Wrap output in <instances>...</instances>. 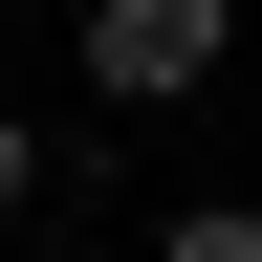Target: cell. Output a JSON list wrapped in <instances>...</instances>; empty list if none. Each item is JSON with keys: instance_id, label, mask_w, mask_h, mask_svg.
I'll list each match as a JSON object with an SVG mask.
<instances>
[{"instance_id": "cell-1", "label": "cell", "mask_w": 262, "mask_h": 262, "mask_svg": "<svg viewBox=\"0 0 262 262\" xmlns=\"http://www.w3.org/2000/svg\"><path fill=\"white\" fill-rule=\"evenodd\" d=\"M219 44H241V0H88V88H110V110L219 88Z\"/></svg>"}, {"instance_id": "cell-2", "label": "cell", "mask_w": 262, "mask_h": 262, "mask_svg": "<svg viewBox=\"0 0 262 262\" xmlns=\"http://www.w3.org/2000/svg\"><path fill=\"white\" fill-rule=\"evenodd\" d=\"M153 262H262V196H196V219H153Z\"/></svg>"}, {"instance_id": "cell-3", "label": "cell", "mask_w": 262, "mask_h": 262, "mask_svg": "<svg viewBox=\"0 0 262 262\" xmlns=\"http://www.w3.org/2000/svg\"><path fill=\"white\" fill-rule=\"evenodd\" d=\"M22 196H44V131H0V219H22Z\"/></svg>"}]
</instances>
